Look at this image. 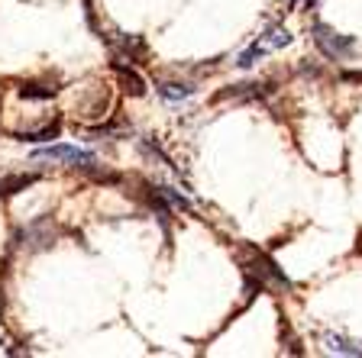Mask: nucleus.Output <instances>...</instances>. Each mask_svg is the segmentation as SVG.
<instances>
[{"label":"nucleus","instance_id":"nucleus-6","mask_svg":"<svg viewBox=\"0 0 362 358\" xmlns=\"http://www.w3.org/2000/svg\"><path fill=\"white\" fill-rule=\"evenodd\" d=\"M158 94L165 100H172V104H178V100H188L191 94H194V84H188V81H158Z\"/></svg>","mask_w":362,"mask_h":358},{"label":"nucleus","instance_id":"nucleus-13","mask_svg":"<svg viewBox=\"0 0 362 358\" xmlns=\"http://www.w3.org/2000/svg\"><path fill=\"white\" fill-rule=\"evenodd\" d=\"M314 4H317V0H304V7H308V10H310V7H314Z\"/></svg>","mask_w":362,"mask_h":358},{"label":"nucleus","instance_id":"nucleus-12","mask_svg":"<svg viewBox=\"0 0 362 358\" xmlns=\"http://www.w3.org/2000/svg\"><path fill=\"white\" fill-rule=\"evenodd\" d=\"M158 194H162V197H168V201H172L178 210H191V203L185 201V197H181V194H175L172 187H158Z\"/></svg>","mask_w":362,"mask_h":358},{"label":"nucleus","instance_id":"nucleus-5","mask_svg":"<svg viewBox=\"0 0 362 358\" xmlns=\"http://www.w3.org/2000/svg\"><path fill=\"white\" fill-rule=\"evenodd\" d=\"M324 345H327V352H333V355H362V342L339 336V333H327Z\"/></svg>","mask_w":362,"mask_h":358},{"label":"nucleus","instance_id":"nucleus-8","mask_svg":"<svg viewBox=\"0 0 362 358\" xmlns=\"http://www.w3.org/2000/svg\"><path fill=\"white\" fill-rule=\"evenodd\" d=\"M30 184H36V174H13V178H0V197H10L16 191H26Z\"/></svg>","mask_w":362,"mask_h":358},{"label":"nucleus","instance_id":"nucleus-10","mask_svg":"<svg viewBox=\"0 0 362 358\" xmlns=\"http://www.w3.org/2000/svg\"><path fill=\"white\" fill-rule=\"evenodd\" d=\"M20 94H23V97H30V100H49V97H55V88H42V84H23Z\"/></svg>","mask_w":362,"mask_h":358},{"label":"nucleus","instance_id":"nucleus-7","mask_svg":"<svg viewBox=\"0 0 362 358\" xmlns=\"http://www.w3.org/2000/svg\"><path fill=\"white\" fill-rule=\"evenodd\" d=\"M269 52H272V49H269V42H265V39H256V42L249 45L246 52H243L240 59H236V65H240V68H252L259 59H265V55H269Z\"/></svg>","mask_w":362,"mask_h":358},{"label":"nucleus","instance_id":"nucleus-11","mask_svg":"<svg viewBox=\"0 0 362 358\" xmlns=\"http://www.w3.org/2000/svg\"><path fill=\"white\" fill-rule=\"evenodd\" d=\"M59 136V123H52V126L45 129H36V133H20L23 142H45V139H55Z\"/></svg>","mask_w":362,"mask_h":358},{"label":"nucleus","instance_id":"nucleus-2","mask_svg":"<svg viewBox=\"0 0 362 358\" xmlns=\"http://www.w3.org/2000/svg\"><path fill=\"white\" fill-rule=\"evenodd\" d=\"M310 32H314L317 49H320L327 59H333V61L353 55V49H356V39L353 36H339L337 30H330V26H324V23H314V26H310Z\"/></svg>","mask_w":362,"mask_h":358},{"label":"nucleus","instance_id":"nucleus-1","mask_svg":"<svg viewBox=\"0 0 362 358\" xmlns=\"http://www.w3.org/2000/svg\"><path fill=\"white\" fill-rule=\"evenodd\" d=\"M243 268H246L249 281H256L259 287H281V291H288V287H291V281L281 275L279 265H275V261H272L265 252L249 249L246 258H243Z\"/></svg>","mask_w":362,"mask_h":358},{"label":"nucleus","instance_id":"nucleus-3","mask_svg":"<svg viewBox=\"0 0 362 358\" xmlns=\"http://www.w3.org/2000/svg\"><path fill=\"white\" fill-rule=\"evenodd\" d=\"M36 158H49V162H68L71 168H94L98 155L88 149H78V145H49V149H39Z\"/></svg>","mask_w":362,"mask_h":358},{"label":"nucleus","instance_id":"nucleus-4","mask_svg":"<svg viewBox=\"0 0 362 358\" xmlns=\"http://www.w3.org/2000/svg\"><path fill=\"white\" fill-rule=\"evenodd\" d=\"M113 71H117V78H120V84H123L127 94H133V97H143L146 94V81L136 68H127L123 61H113Z\"/></svg>","mask_w":362,"mask_h":358},{"label":"nucleus","instance_id":"nucleus-9","mask_svg":"<svg viewBox=\"0 0 362 358\" xmlns=\"http://www.w3.org/2000/svg\"><path fill=\"white\" fill-rule=\"evenodd\" d=\"M262 39L269 42L272 52H275V49H285V45H291V32H288L285 26H275V30H269Z\"/></svg>","mask_w":362,"mask_h":358}]
</instances>
